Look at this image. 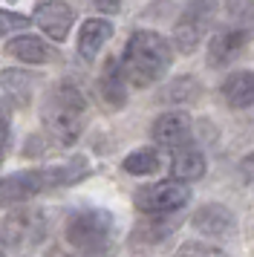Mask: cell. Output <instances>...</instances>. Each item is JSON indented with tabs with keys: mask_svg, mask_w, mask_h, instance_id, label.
<instances>
[{
	"mask_svg": "<svg viewBox=\"0 0 254 257\" xmlns=\"http://www.w3.org/2000/svg\"><path fill=\"white\" fill-rule=\"evenodd\" d=\"M90 174V162L84 156H72L67 162L58 165H44V168H29L21 174H12L0 179V208H12L21 205L26 199L38 197L44 191L52 188H67L81 182L84 176Z\"/></svg>",
	"mask_w": 254,
	"mask_h": 257,
	"instance_id": "cell-1",
	"label": "cell"
},
{
	"mask_svg": "<svg viewBox=\"0 0 254 257\" xmlns=\"http://www.w3.org/2000/svg\"><path fill=\"white\" fill-rule=\"evenodd\" d=\"M171 61H173V49L159 32L139 29L127 38L124 55H121V70H124L127 84L145 90V87H153L156 81L165 78V72L171 70Z\"/></svg>",
	"mask_w": 254,
	"mask_h": 257,
	"instance_id": "cell-2",
	"label": "cell"
},
{
	"mask_svg": "<svg viewBox=\"0 0 254 257\" xmlns=\"http://www.w3.org/2000/svg\"><path fill=\"white\" fill-rule=\"evenodd\" d=\"M41 121H44L46 133L61 145L69 148L81 139L84 124H87V101L75 84L61 81L55 84L49 93L44 95L41 104Z\"/></svg>",
	"mask_w": 254,
	"mask_h": 257,
	"instance_id": "cell-3",
	"label": "cell"
},
{
	"mask_svg": "<svg viewBox=\"0 0 254 257\" xmlns=\"http://www.w3.org/2000/svg\"><path fill=\"white\" fill-rule=\"evenodd\" d=\"M67 243L87 257H98L113 240V217L104 208H81L67 220Z\"/></svg>",
	"mask_w": 254,
	"mask_h": 257,
	"instance_id": "cell-4",
	"label": "cell"
},
{
	"mask_svg": "<svg viewBox=\"0 0 254 257\" xmlns=\"http://www.w3.org/2000/svg\"><path fill=\"white\" fill-rule=\"evenodd\" d=\"M46 237V214L41 208H15L0 222V243L18 251L29 254Z\"/></svg>",
	"mask_w": 254,
	"mask_h": 257,
	"instance_id": "cell-5",
	"label": "cell"
},
{
	"mask_svg": "<svg viewBox=\"0 0 254 257\" xmlns=\"http://www.w3.org/2000/svg\"><path fill=\"white\" fill-rule=\"evenodd\" d=\"M188 202H191V188L185 182H179V179H165V182H156V185H142L133 194V205L145 217H173Z\"/></svg>",
	"mask_w": 254,
	"mask_h": 257,
	"instance_id": "cell-6",
	"label": "cell"
},
{
	"mask_svg": "<svg viewBox=\"0 0 254 257\" xmlns=\"http://www.w3.org/2000/svg\"><path fill=\"white\" fill-rule=\"evenodd\" d=\"M214 18H217V0H191L185 12L179 15V21L173 24V47L182 55L196 52L208 26L214 24Z\"/></svg>",
	"mask_w": 254,
	"mask_h": 257,
	"instance_id": "cell-7",
	"label": "cell"
},
{
	"mask_svg": "<svg viewBox=\"0 0 254 257\" xmlns=\"http://www.w3.org/2000/svg\"><path fill=\"white\" fill-rule=\"evenodd\" d=\"M35 24L41 26V32L52 41H64L69 29L75 24V9L64 0H46L35 9Z\"/></svg>",
	"mask_w": 254,
	"mask_h": 257,
	"instance_id": "cell-8",
	"label": "cell"
},
{
	"mask_svg": "<svg viewBox=\"0 0 254 257\" xmlns=\"http://www.w3.org/2000/svg\"><path fill=\"white\" fill-rule=\"evenodd\" d=\"M150 136L156 145L162 148H182V145H191V116L182 113V110H171V113H162L153 127H150Z\"/></svg>",
	"mask_w": 254,
	"mask_h": 257,
	"instance_id": "cell-9",
	"label": "cell"
},
{
	"mask_svg": "<svg viewBox=\"0 0 254 257\" xmlns=\"http://www.w3.org/2000/svg\"><path fill=\"white\" fill-rule=\"evenodd\" d=\"M191 225H194L196 231H202L205 237H228L237 228V217L222 202H205L202 208L194 211Z\"/></svg>",
	"mask_w": 254,
	"mask_h": 257,
	"instance_id": "cell-10",
	"label": "cell"
},
{
	"mask_svg": "<svg viewBox=\"0 0 254 257\" xmlns=\"http://www.w3.org/2000/svg\"><path fill=\"white\" fill-rule=\"evenodd\" d=\"M6 55L23 61V64H52L58 61V52L49 41H41L38 35H12L6 41Z\"/></svg>",
	"mask_w": 254,
	"mask_h": 257,
	"instance_id": "cell-11",
	"label": "cell"
},
{
	"mask_svg": "<svg viewBox=\"0 0 254 257\" xmlns=\"http://www.w3.org/2000/svg\"><path fill=\"white\" fill-rule=\"evenodd\" d=\"M98 93H101V101L110 110H121L127 104V78L124 70H121V61L107 58L101 67V75H98Z\"/></svg>",
	"mask_w": 254,
	"mask_h": 257,
	"instance_id": "cell-12",
	"label": "cell"
},
{
	"mask_svg": "<svg viewBox=\"0 0 254 257\" xmlns=\"http://www.w3.org/2000/svg\"><path fill=\"white\" fill-rule=\"evenodd\" d=\"M222 101L234 110H245L254 104V70H237L219 84Z\"/></svg>",
	"mask_w": 254,
	"mask_h": 257,
	"instance_id": "cell-13",
	"label": "cell"
},
{
	"mask_svg": "<svg viewBox=\"0 0 254 257\" xmlns=\"http://www.w3.org/2000/svg\"><path fill=\"white\" fill-rule=\"evenodd\" d=\"M208 171V162H205V153L199 151L196 145H182L173 151V159H171V174L173 179L179 182H196L202 179Z\"/></svg>",
	"mask_w": 254,
	"mask_h": 257,
	"instance_id": "cell-14",
	"label": "cell"
},
{
	"mask_svg": "<svg viewBox=\"0 0 254 257\" xmlns=\"http://www.w3.org/2000/svg\"><path fill=\"white\" fill-rule=\"evenodd\" d=\"M110 38H113V24L107 18H92V21H87L78 32V55L90 64Z\"/></svg>",
	"mask_w": 254,
	"mask_h": 257,
	"instance_id": "cell-15",
	"label": "cell"
},
{
	"mask_svg": "<svg viewBox=\"0 0 254 257\" xmlns=\"http://www.w3.org/2000/svg\"><path fill=\"white\" fill-rule=\"evenodd\" d=\"M0 87H3V93L9 95L12 104L26 107L35 95L38 75L35 72H26V70H3L0 72Z\"/></svg>",
	"mask_w": 254,
	"mask_h": 257,
	"instance_id": "cell-16",
	"label": "cell"
},
{
	"mask_svg": "<svg viewBox=\"0 0 254 257\" xmlns=\"http://www.w3.org/2000/svg\"><path fill=\"white\" fill-rule=\"evenodd\" d=\"M202 93V87L196 81L194 75H179V78H173L165 90H162V101L165 104H194L196 98Z\"/></svg>",
	"mask_w": 254,
	"mask_h": 257,
	"instance_id": "cell-17",
	"label": "cell"
},
{
	"mask_svg": "<svg viewBox=\"0 0 254 257\" xmlns=\"http://www.w3.org/2000/svg\"><path fill=\"white\" fill-rule=\"evenodd\" d=\"M121 168H124V174H130V176L159 174L162 156H159V151H156V148H139V151L127 153L124 162H121Z\"/></svg>",
	"mask_w": 254,
	"mask_h": 257,
	"instance_id": "cell-18",
	"label": "cell"
},
{
	"mask_svg": "<svg viewBox=\"0 0 254 257\" xmlns=\"http://www.w3.org/2000/svg\"><path fill=\"white\" fill-rule=\"evenodd\" d=\"M173 228H176V220L173 217H148L136 225L133 231V240L136 243H145V245H153V243H162L165 237H171Z\"/></svg>",
	"mask_w": 254,
	"mask_h": 257,
	"instance_id": "cell-19",
	"label": "cell"
},
{
	"mask_svg": "<svg viewBox=\"0 0 254 257\" xmlns=\"http://www.w3.org/2000/svg\"><path fill=\"white\" fill-rule=\"evenodd\" d=\"M173 257H228L222 248H217V245L211 243H199V240H188V243H182L179 248H176V254Z\"/></svg>",
	"mask_w": 254,
	"mask_h": 257,
	"instance_id": "cell-20",
	"label": "cell"
},
{
	"mask_svg": "<svg viewBox=\"0 0 254 257\" xmlns=\"http://www.w3.org/2000/svg\"><path fill=\"white\" fill-rule=\"evenodd\" d=\"M26 26H29V18H23L18 12H9V9H0V38L12 35L18 29H26Z\"/></svg>",
	"mask_w": 254,
	"mask_h": 257,
	"instance_id": "cell-21",
	"label": "cell"
},
{
	"mask_svg": "<svg viewBox=\"0 0 254 257\" xmlns=\"http://www.w3.org/2000/svg\"><path fill=\"white\" fill-rule=\"evenodd\" d=\"M240 176L245 179V182H248V185H254V151L240 162Z\"/></svg>",
	"mask_w": 254,
	"mask_h": 257,
	"instance_id": "cell-22",
	"label": "cell"
},
{
	"mask_svg": "<svg viewBox=\"0 0 254 257\" xmlns=\"http://www.w3.org/2000/svg\"><path fill=\"white\" fill-rule=\"evenodd\" d=\"M92 6H95L98 12H104V15H115L118 9H121V0H92Z\"/></svg>",
	"mask_w": 254,
	"mask_h": 257,
	"instance_id": "cell-23",
	"label": "cell"
},
{
	"mask_svg": "<svg viewBox=\"0 0 254 257\" xmlns=\"http://www.w3.org/2000/svg\"><path fill=\"white\" fill-rule=\"evenodd\" d=\"M46 257H87V254H69V251H64V248H52Z\"/></svg>",
	"mask_w": 254,
	"mask_h": 257,
	"instance_id": "cell-24",
	"label": "cell"
},
{
	"mask_svg": "<svg viewBox=\"0 0 254 257\" xmlns=\"http://www.w3.org/2000/svg\"><path fill=\"white\" fill-rule=\"evenodd\" d=\"M0 165H3V142H0Z\"/></svg>",
	"mask_w": 254,
	"mask_h": 257,
	"instance_id": "cell-25",
	"label": "cell"
},
{
	"mask_svg": "<svg viewBox=\"0 0 254 257\" xmlns=\"http://www.w3.org/2000/svg\"><path fill=\"white\" fill-rule=\"evenodd\" d=\"M0 257H6V254H3V251H0Z\"/></svg>",
	"mask_w": 254,
	"mask_h": 257,
	"instance_id": "cell-26",
	"label": "cell"
}]
</instances>
